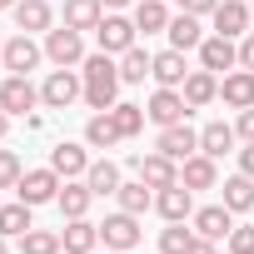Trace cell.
Returning <instances> with one entry per match:
<instances>
[{
	"label": "cell",
	"instance_id": "obj_1",
	"mask_svg": "<svg viewBox=\"0 0 254 254\" xmlns=\"http://www.w3.org/2000/svg\"><path fill=\"white\" fill-rule=\"evenodd\" d=\"M80 75H85V105H90V110H115V105H120L115 95H120L125 80H120V65H115L105 50H100V55H85V70H80Z\"/></svg>",
	"mask_w": 254,
	"mask_h": 254
},
{
	"label": "cell",
	"instance_id": "obj_2",
	"mask_svg": "<svg viewBox=\"0 0 254 254\" xmlns=\"http://www.w3.org/2000/svg\"><path fill=\"white\" fill-rule=\"evenodd\" d=\"M80 95H85V75H75L70 65L50 70V80L40 85V105H50V110H70Z\"/></svg>",
	"mask_w": 254,
	"mask_h": 254
},
{
	"label": "cell",
	"instance_id": "obj_3",
	"mask_svg": "<svg viewBox=\"0 0 254 254\" xmlns=\"http://www.w3.org/2000/svg\"><path fill=\"white\" fill-rule=\"evenodd\" d=\"M140 214H130V209H115V214H105V224H100V239H105V249H125L130 254L135 244H140Z\"/></svg>",
	"mask_w": 254,
	"mask_h": 254
},
{
	"label": "cell",
	"instance_id": "obj_4",
	"mask_svg": "<svg viewBox=\"0 0 254 254\" xmlns=\"http://www.w3.org/2000/svg\"><path fill=\"white\" fill-rule=\"evenodd\" d=\"M145 115L160 125V130H170V125H185V115H190V100H185V90H170V85H160V90L150 95Z\"/></svg>",
	"mask_w": 254,
	"mask_h": 254
},
{
	"label": "cell",
	"instance_id": "obj_5",
	"mask_svg": "<svg viewBox=\"0 0 254 254\" xmlns=\"http://www.w3.org/2000/svg\"><path fill=\"white\" fill-rule=\"evenodd\" d=\"M135 35H140V25L125 20V15H105V20L95 25V40H100L105 55H125V50L135 45Z\"/></svg>",
	"mask_w": 254,
	"mask_h": 254
},
{
	"label": "cell",
	"instance_id": "obj_6",
	"mask_svg": "<svg viewBox=\"0 0 254 254\" xmlns=\"http://www.w3.org/2000/svg\"><path fill=\"white\" fill-rule=\"evenodd\" d=\"M40 105V90L30 85V75H5L0 80V110L5 115H30Z\"/></svg>",
	"mask_w": 254,
	"mask_h": 254
},
{
	"label": "cell",
	"instance_id": "obj_7",
	"mask_svg": "<svg viewBox=\"0 0 254 254\" xmlns=\"http://www.w3.org/2000/svg\"><path fill=\"white\" fill-rule=\"evenodd\" d=\"M40 60H45V45H35L25 30H20L15 40H5V50H0V65H5L10 75H30Z\"/></svg>",
	"mask_w": 254,
	"mask_h": 254
},
{
	"label": "cell",
	"instance_id": "obj_8",
	"mask_svg": "<svg viewBox=\"0 0 254 254\" xmlns=\"http://www.w3.org/2000/svg\"><path fill=\"white\" fill-rule=\"evenodd\" d=\"M45 60H55V65H85V40H80V30H70V25L45 30Z\"/></svg>",
	"mask_w": 254,
	"mask_h": 254
},
{
	"label": "cell",
	"instance_id": "obj_9",
	"mask_svg": "<svg viewBox=\"0 0 254 254\" xmlns=\"http://www.w3.org/2000/svg\"><path fill=\"white\" fill-rule=\"evenodd\" d=\"M15 194L35 209V204H50L55 194H60V175L55 170H25L20 175V185H15Z\"/></svg>",
	"mask_w": 254,
	"mask_h": 254
},
{
	"label": "cell",
	"instance_id": "obj_10",
	"mask_svg": "<svg viewBox=\"0 0 254 254\" xmlns=\"http://www.w3.org/2000/svg\"><path fill=\"white\" fill-rule=\"evenodd\" d=\"M199 65L214 70V75H219V70L229 75V70H239V45H234L229 35H204V45H199Z\"/></svg>",
	"mask_w": 254,
	"mask_h": 254
},
{
	"label": "cell",
	"instance_id": "obj_11",
	"mask_svg": "<svg viewBox=\"0 0 254 254\" xmlns=\"http://www.w3.org/2000/svg\"><path fill=\"white\" fill-rule=\"evenodd\" d=\"M135 175L150 185V190H165V185H175L180 180V160H170V155H135Z\"/></svg>",
	"mask_w": 254,
	"mask_h": 254
},
{
	"label": "cell",
	"instance_id": "obj_12",
	"mask_svg": "<svg viewBox=\"0 0 254 254\" xmlns=\"http://www.w3.org/2000/svg\"><path fill=\"white\" fill-rule=\"evenodd\" d=\"M155 209H160V214H165L170 224H180V219H190V214H194V190L175 180V185L155 190Z\"/></svg>",
	"mask_w": 254,
	"mask_h": 254
},
{
	"label": "cell",
	"instance_id": "obj_13",
	"mask_svg": "<svg viewBox=\"0 0 254 254\" xmlns=\"http://www.w3.org/2000/svg\"><path fill=\"white\" fill-rule=\"evenodd\" d=\"M150 80H155V85H170V90H180V85L190 80L185 50H175V45H170V50H160V55H155V65H150Z\"/></svg>",
	"mask_w": 254,
	"mask_h": 254
},
{
	"label": "cell",
	"instance_id": "obj_14",
	"mask_svg": "<svg viewBox=\"0 0 254 254\" xmlns=\"http://www.w3.org/2000/svg\"><path fill=\"white\" fill-rule=\"evenodd\" d=\"M229 229H234V209H229V204H204V209H194V234H199V239H229Z\"/></svg>",
	"mask_w": 254,
	"mask_h": 254
},
{
	"label": "cell",
	"instance_id": "obj_15",
	"mask_svg": "<svg viewBox=\"0 0 254 254\" xmlns=\"http://www.w3.org/2000/svg\"><path fill=\"white\" fill-rule=\"evenodd\" d=\"M219 100L229 105V110H249L254 105V70H229L224 80H219Z\"/></svg>",
	"mask_w": 254,
	"mask_h": 254
},
{
	"label": "cell",
	"instance_id": "obj_16",
	"mask_svg": "<svg viewBox=\"0 0 254 254\" xmlns=\"http://www.w3.org/2000/svg\"><path fill=\"white\" fill-rule=\"evenodd\" d=\"M155 150L185 165V160H190V155L199 150V135L190 130V125H170V130H160V140H155Z\"/></svg>",
	"mask_w": 254,
	"mask_h": 254
},
{
	"label": "cell",
	"instance_id": "obj_17",
	"mask_svg": "<svg viewBox=\"0 0 254 254\" xmlns=\"http://www.w3.org/2000/svg\"><path fill=\"white\" fill-rule=\"evenodd\" d=\"M50 170H55L60 180H85V170H90V155H85L80 145L60 140V145L50 150Z\"/></svg>",
	"mask_w": 254,
	"mask_h": 254
},
{
	"label": "cell",
	"instance_id": "obj_18",
	"mask_svg": "<svg viewBox=\"0 0 254 254\" xmlns=\"http://www.w3.org/2000/svg\"><path fill=\"white\" fill-rule=\"evenodd\" d=\"M180 185H190V190H219V170H214V160H209L204 150H194V155L180 165Z\"/></svg>",
	"mask_w": 254,
	"mask_h": 254
},
{
	"label": "cell",
	"instance_id": "obj_19",
	"mask_svg": "<svg viewBox=\"0 0 254 254\" xmlns=\"http://www.w3.org/2000/svg\"><path fill=\"white\" fill-rule=\"evenodd\" d=\"M249 20H254V15H249L244 0H219V5H214V35H229V40H234V35L249 30Z\"/></svg>",
	"mask_w": 254,
	"mask_h": 254
},
{
	"label": "cell",
	"instance_id": "obj_20",
	"mask_svg": "<svg viewBox=\"0 0 254 254\" xmlns=\"http://www.w3.org/2000/svg\"><path fill=\"white\" fill-rule=\"evenodd\" d=\"M55 204H60V214H65V219H80V214H90L95 190H90L85 180H65V185H60V194H55Z\"/></svg>",
	"mask_w": 254,
	"mask_h": 254
},
{
	"label": "cell",
	"instance_id": "obj_21",
	"mask_svg": "<svg viewBox=\"0 0 254 254\" xmlns=\"http://www.w3.org/2000/svg\"><path fill=\"white\" fill-rule=\"evenodd\" d=\"M50 20H55L50 0H15V25H20L25 35H45Z\"/></svg>",
	"mask_w": 254,
	"mask_h": 254
},
{
	"label": "cell",
	"instance_id": "obj_22",
	"mask_svg": "<svg viewBox=\"0 0 254 254\" xmlns=\"http://www.w3.org/2000/svg\"><path fill=\"white\" fill-rule=\"evenodd\" d=\"M180 90H185L190 110H204L209 100H219V75H214V70H190V80H185Z\"/></svg>",
	"mask_w": 254,
	"mask_h": 254
},
{
	"label": "cell",
	"instance_id": "obj_23",
	"mask_svg": "<svg viewBox=\"0 0 254 254\" xmlns=\"http://www.w3.org/2000/svg\"><path fill=\"white\" fill-rule=\"evenodd\" d=\"M60 239H65V254H95V244H100V224H90V219L80 214V219H70V224L60 229Z\"/></svg>",
	"mask_w": 254,
	"mask_h": 254
},
{
	"label": "cell",
	"instance_id": "obj_24",
	"mask_svg": "<svg viewBox=\"0 0 254 254\" xmlns=\"http://www.w3.org/2000/svg\"><path fill=\"white\" fill-rule=\"evenodd\" d=\"M125 135H120V125H115V115L110 110H95L90 120H85V145H95V150H110V145H120Z\"/></svg>",
	"mask_w": 254,
	"mask_h": 254
},
{
	"label": "cell",
	"instance_id": "obj_25",
	"mask_svg": "<svg viewBox=\"0 0 254 254\" xmlns=\"http://www.w3.org/2000/svg\"><path fill=\"white\" fill-rule=\"evenodd\" d=\"M234 140H239L234 125H224V120H209L204 130H199V150H204L209 160H224V155L234 150Z\"/></svg>",
	"mask_w": 254,
	"mask_h": 254
},
{
	"label": "cell",
	"instance_id": "obj_26",
	"mask_svg": "<svg viewBox=\"0 0 254 254\" xmlns=\"http://www.w3.org/2000/svg\"><path fill=\"white\" fill-rule=\"evenodd\" d=\"M165 35H170V45H175V50H199V45H204L199 15H185V10H180V15H170V30H165Z\"/></svg>",
	"mask_w": 254,
	"mask_h": 254
},
{
	"label": "cell",
	"instance_id": "obj_27",
	"mask_svg": "<svg viewBox=\"0 0 254 254\" xmlns=\"http://www.w3.org/2000/svg\"><path fill=\"white\" fill-rule=\"evenodd\" d=\"M100 20H105V5H100V0H65V25H70V30L85 35V30H95Z\"/></svg>",
	"mask_w": 254,
	"mask_h": 254
},
{
	"label": "cell",
	"instance_id": "obj_28",
	"mask_svg": "<svg viewBox=\"0 0 254 254\" xmlns=\"http://www.w3.org/2000/svg\"><path fill=\"white\" fill-rule=\"evenodd\" d=\"M85 185L95 190V199H105V194H115L125 180H120V165H115V160H95V165L85 170Z\"/></svg>",
	"mask_w": 254,
	"mask_h": 254
},
{
	"label": "cell",
	"instance_id": "obj_29",
	"mask_svg": "<svg viewBox=\"0 0 254 254\" xmlns=\"http://www.w3.org/2000/svg\"><path fill=\"white\" fill-rule=\"evenodd\" d=\"M115 199H120V209H130V214H145V209H155V190H150L145 180L120 185V190H115Z\"/></svg>",
	"mask_w": 254,
	"mask_h": 254
},
{
	"label": "cell",
	"instance_id": "obj_30",
	"mask_svg": "<svg viewBox=\"0 0 254 254\" xmlns=\"http://www.w3.org/2000/svg\"><path fill=\"white\" fill-rule=\"evenodd\" d=\"M224 204H229L234 214H244V209H254V180H249L244 170L224 180Z\"/></svg>",
	"mask_w": 254,
	"mask_h": 254
},
{
	"label": "cell",
	"instance_id": "obj_31",
	"mask_svg": "<svg viewBox=\"0 0 254 254\" xmlns=\"http://www.w3.org/2000/svg\"><path fill=\"white\" fill-rule=\"evenodd\" d=\"M65 249V239H60V229H25L20 234V254H60Z\"/></svg>",
	"mask_w": 254,
	"mask_h": 254
},
{
	"label": "cell",
	"instance_id": "obj_32",
	"mask_svg": "<svg viewBox=\"0 0 254 254\" xmlns=\"http://www.w3.org/2000/svg\"><path fill=\"white\" fill-rule=\"evenodd\" d=\"M150 65H155V55L140 50V45H130V50L120 55V80H125V85H140V80L150 75Z\"/></svg>",
	"mask_w": 254,
	"mask_h": 254
},
{
	"label": "cell",
	"instance_id": "obj_33",
	"mask_svg": "<svg viewBox=\"0 0 254 254\" xmlns=\"http://www.w3.org/2000/svg\"><path fill=\"white\" fill-rule=\"evenodd\" d=\"M25 229H30V204H25V199L0 204V234H5V239H20Z\"/></svg>",
	"mask_w": 254,
	"mask_h": 254
},
{
	"label": "cell",
	"instance_id": "obj_34",
	"mask_svg": "<svg viewBox=\"0 0 254 254\" xmlns=\"http://www.w3.org/2000/svg\"><path fill=\"white\" fill-rule=\"evenodd\" d=\"M135 25H140L145 35L170 30V10H165V0H140V5H135Z\"/></svg>",
	"mask_w": 254,
	"mask_h": 254
},
{
	"label": "cell",
	"instance_id": "obj_35",
	"mask_svg": "<svg viewBox=\"0 0 254 254\" xmlns=\"http://www.w3.org/2000/svg\"><path fill=\"white\" fill-rule=\"evenodd\" d=\"M110 115H115V125H120V135H125V140H135V135L145 130V120H150V115H145V105H130V100H120Z\"/></svg>",
	"mask_w": 254,
	"mask_h": 254
},
{
	"label": "cell",
	"instance_id": "obj_36",
	"mask_svg": "<svg viewBox=\"0 0 254 254\" xmlns=\"http://www.w3.org/2000/svg\"><path fill=\"white\" fill-rule=\"evenodd\" d=\"M190 249H194V234L185 229V219L170 224V229H160V254H190Z\"/></svg>",
	"mask_w": 254,
	"mask_h": 254
},
{
	"label": "cell",
	"instance_id": "obj_37",
	"mask_svg": "<svg viewBox=\"0 0 254 254\" xmlns=\"http://www.w3.org/2000/svg\"><path fill=\"white\" fill-rule=\"evenodd\" d=\"M20 175H25V170H20V155H15V150H0V190H15Z\"/></svg>",
	"mask_w": 254,
	"mask_h": 254
},
{
	"label": "cell",
	"instance_id": "obj_38",
	"mask_svg": "<svg viewBox=\"0 0 254 254\" xmlns=\"http://www.w3.org/2000/svg\"><path fill=\"white\" fill-rule=\"evenodd\" d=\"M229 254H254V224H234L229 229Z\"/></svg>",
	"mask_w": 254,
	"mask_h": 254
},
{
	"label": "cell",
	"instance_id": "obj_39",
	"mask_svg": "<svg viewBox=\"0 0 254 254\" xmlns=\"http://www.w3.org/2000/svg\"><path fill=\"white\" fill-rule=\"evenodd\" d=\"M234 135H239L244 145L254 140V105H249V110H239V120H234Z\"/></svg>",
	"mask_w": 254,
	"mask_h": 254
},
{
	"label": "cell",
	"instance_id": "obj_40",
	"mask_svg": "<svg viewBox=\"0 0 254 254\" xmlns=\"http://www.w3.org/2000/svg\"><path fill=\"white\" fill-rule=\"evenodd\" d=\"M214 5H219V0H180L185 15H214Z\"/></svg>",
	"mask_w": 254,
	"mask_h": 254
},
{
	"label": "cell",
	"instance_id": "obj_41",
	"mask_svg": "<svg viewBox=\"0 0 254 254\" xmlns=\"http://www.w3.org/2000/svg\"><path fill=\"white\" fill-rule=\"evenodd\" d=\"M239 65L254 70V35H244V45H239Z\"/></svg>",
	"mask_w": 254,
	"mask_h": 254
},
{
	"label": "cell",
	"instance_id": "obj_42",
	"mask_svg": "<svg viewBox=\"0 0 254 254\" xmlns=\"http://www.w3.org/2000/svg\"><path fill=\"white\" fill-rule=\"evenodd\" d=\"M239 170H244V175H249V180H254V140H249V145H244V150H239Z\"/></svg>",
	"mask_w": 254,
	"mask_h": 254
},
{
	"label": "cell",
	"instance_id": "obj_43",
	"mask_svg": "<svg viewBox=\"0 0 254 254\" xmlns=\"http://www.w3.org/2000/svg\"><path fill=\"white\" fill-rule=\"evenodd\" d=\"M190 254H219V249H214V239H199V234H194V249H190Z\"/></svg>",
	"mask_w": 254,
	"mask_h": 254
},
{
	"label": "cell",
	"instance_id": "obj_44",
	"mask_svg": "<svg viewBox=\"0 0 254 254\" xmlns=\"http://www.w3.org/2000/svg\"><path fill=\"white\" fill-rule=\"evenodd\" d=\"M100 5H105V10H125V5H130V0H100Z\"/></svg>",
	"mask_w": 254,
	"mask_h": 254
},
{
	"label": "cell",
	"instance_id": "obj_45",
	"mask_svg": "<svg viewBox=\"0 0 254 254\" xmlns=\"http://www.w3.org/2000/svg\"><path fill=\"white\" fill-rule=\"evenodd\" d=\"M5 130H10V115H5V110H0V140H5Z\"/></svg>",
	"mask_w": 254,
	"mask_h": 254
},
{
	"label": "cell",
	"instance_id": "obj_46",
	"mask_svg": "<svg viewBox=\"0 0 254 254\" xmlns=\"http://www.w3.org/2000/svg\"><path fill=\"white\" fill-rule=\"evenodd\" d=\"M0 254H10V244H5V234H0Z\"/></svg>",
	"mask_w": 254,
	"mask_h": 254
},
{
	"label": "cell",
	"instance_id": "obj_47",
	"mask_svg": "<svg viewBox=\"0 0 254 254\" xmlns=\"http://www.w3.org/2000/svg\"><path fill=\"white\" fill-rule=\"evenodd\" d=\"M249 15H254V0H249Z\"/></svg>",
	"mask_w": 254,
	"mask_h": 254
},
{
	"label": "cell",
	"instance_id": "obj_48",
	"mask_svg": "<svg viewBox=\"0 0 254 254\" xmlns=\"http://www.w3.org/2000/svg\"><path fill=\"white\" fill-rule=\"evenodd\" d=\"M0 50H5V40H0Z\"/></svg>",
	"mask_w": 254,
	"mask_h": 254
},
{
	"label": "cell",
	"instance_id": "obj_49",
	"mask_svg": "<svg viewBox=\"0 0 254 254\" xmlns=\"http://www.w3.org/2000/svg\"><path fill=\"white\" fill-rule=\"evenodd\" d=\"M0 10H5V5H0Z\"/></svg>",
	"mask_w": 254,
	"mask_h": 254
}]
</instances>
